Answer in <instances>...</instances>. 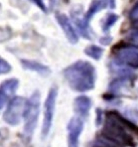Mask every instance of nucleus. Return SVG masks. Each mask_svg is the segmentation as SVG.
I'll list each match as a JSON object with an SVG mask.
<instances>
[{
	"mask_svg": "<svg viewBox=\"0 0 138 147\" xmlns=\"http://www.w3.org/2000/svg\"><path fill=\"white\" fill-rule=\"evenodd\" d=\"M131 130L138 135V127L132 122L128 121L117 112H108L104 122L103 137L119 145L135 146L132 136L127 132Z\"/></svg>",
	"mask_w": 138,
	"mask_h": 147,
	"instance_id": "nucleus-1",
	"label": "nucleus"
},
{
	"mask_svg": "<svg viewBox=\"0 0 138 147\" xmlns=\"http://www.w3.org/2000/svg\"><path fill=\"white\" fill-rule=\"evenodd\" d=\"M64 76L69 86L77 92L91 91L95 87V67L88 61H80L64 71Z\"/></svg>",
	"mask_w": 138,
	"mask_h": 147,
	"instance_id": "nucleus-2",
	"label": "nucleus"
},
{
	"mask_svg": "<svg viewBox=\"0 0 138 147\" xmlns=\"http://www.w3.org/2000/svg\"><path fill=\"white\" fill-rule=\"evenodd\" d=\"M39 114V93L34 92L26 101L23 119H24V135L27 138H31L37 125Z\"/></svg>",
	"mask_w": 138,
	"mask_h": 147,
	"instance_id": "nucleus-3",
	"label": "nucleus"
},
{
	"mask_svg": "<svg viewBox=\"0 0 138 147\" xmlns=\"http://www.w3.org/2000/svg\"><path fill=\"white\" fill-rule=\"evenodd\" d=\"M26 101L21 97H14L9 102L4 114L3 120L10 126H16L20 123L26 106Z\"/></svg>",
	"mask_w": 138,
	"mask_h": 147,
	"instance_id": "nucleus-4",
	"label": "nucleus"
},
{
	"mask_svg": "<svg viewBox=\"0 0 138 147\" xmlns=\"http://www.w3.org/2000/svg\"><path fill=\"white\" fill-rule=\"evenodd\" d=\"M57 96V87H53L49 90L45 102V115H43V129H41V137H43V139L47 138L49 131H51V126H53Z\"/></svg>",
	"mask_w": 138,
	"mask_h": 147,
	"instance_id": "nucleus-5",
	"label": "nucleus"
},
{
	"mask_svg": "<svg viewBox=\"0 0 138 147\" xmlns=\"http://www.w3.org/2000/svg\"><path fill=\"white\" fill-rule=\"evenodd\" d=\"M68 147H79L80 136L84 129V122L80 117H73L68 123Z\"/></svg>",
	"mask_w": 138,
	"mask_h": 147,
	"instance_id": "nucleus-6",
	"label": "nucleus"
},
{
	"mask_svg": "<svg viewBox=\"0 0 138 147\" xmlns=\"http://www.w3.org/2000/svg\"><path fill=\"white\" fill-rule=\"evenodd\" d=\"M116 61L118 63L128 67H138V51L134 49H123L118 51Z\"/></svg>",
	"mask_w": 138,
	"mask_h": 147,
	"instance_id": "nucleus-7",
	"label": "nucleus"
},
{
	"mask_svg": "<svg viewBox=\"0 0 138 147\" xmlns=\"http://www.w3.org/2000/svg\"><path fill=\"white\" fill-rule=\"evenodd\" d=\"M92 106V101L87 96H80L76 98L74 102V109L75 112L80 117H87L89 114V111Z\"/></svg>",
	"mask_w": 138,
	"mask_h": 147,
	"instance_id": "nucleus-8",
	"label": "nucleus"
},
{
	"mask_svg": "<svg viewBox=\"0 0 138 147\" xmlns=\"http://www.w3.org/2000/svg\"><path fill=\"white\" fill-rule=\"evenodd\" d=\"M57 21H59L60 24H61L62 28H63L64 31H65L66 35H67V37L69 38V40L74 43L77 42L78 35H77V33H76V31L74 30L73 26L71 25V22H70L69 18H68L66 15L57 14Z\"/></svg>",
	"mask_w": 138,
	"mask_h": 147,
	"instance_id": "nucleus-9",
	"label": "nucleus"
},
{
	"mask_svg": "<svg viewBox=\"0 0 138 147\" xmlns=\"http://www.w3.org/2000/svg\"><path fill=\"white\" fill-rule=\"evenodd\" d=\"M21 63H22V67L26 69H30V71H37L41 76H47L51 74V69H49L45 65H41V63H39L37 61H21Z\"/></svg>",
	"mask_w": 138,
	"mask_h": 147,
	"instance_id": "nucleus-10",
	"label": "nucleus"
},
{
	"mask_svg": "<svg viewBox=\"0 0 138 147\" xmlns=\"http://www.w3.org/2000/svg\"><path fill=\"white\" fill-rule=\"evenodd\" d=\"M18 80L17 79H10V80L4 81V82L1 84L0 86V89H2L9 97L12 96L15 93L16 89L18 88Z\"/></svg>",
	"mask_w": 138,
	"mask_h": 147,
	"instance_id": "nucleus-11",
	"label": "nucleus"
},
{
	"mask_svg": "<svg viewBox=\"0 0 138 147\" xmlns=\"http://www.w3.org/2000/svg\"><path fill=\"white\" fill-rule=\"evenodd\" d=\"M85 53L89 55V57H91L92 59H99L101 57L102 53H103V49L96 47V45H90V47H88L86 49Z\"/></svg>",
	"mask_w": 138,
	"mask_h": 147,
	"instance_id": "nucleus-12",
	"label": "nucleus"
},
{
	"mask_svg": "<svg viewBox=\"0 0 138 147\" xmlns=\"http://www.w3.org/2000/svg\"><path fill=\"white\" fill-rule=\"evenodd\" d=\"M103 6H104V4L101 1H95V2H93V4L90 6V9L88 10V14H86V19L91 18V16H93L94 13L99 11L100 8H102Z\"/></svg>",
	"mask_w": 138,
	"mask_h": 147,
	"instance_id": "nucleus-13",
	"label": "nucleus"
},
{
	"mask_svg": "<svg viewBox=\"0 0 138 147\" xmlns=\"http://www.w3.org/2000/svg\"><path fill=\"white\" fill-rule=\"evenodd\" d=\"M11 71V67L6 61H4L3 59L0 57V75L3 74H7Z\"/></svg>",
	"mask_w": 138,
	"mask_h": 147,
	"instance_id": "nucleus-14",
	"label": "nucleus"
},
{
	"mask_svg": "<svg viewBox=\"0 0 138 147\" xmlns=\"http://www.w3.org/2000/svg\"><path fill=\"white\" fill-rule=\"evenodd\" d=\"M116 20H117V15H114V14L108 15L107 18H106V20H105V23H104V26H103L104 29L107 30L110 26H112V24H113Z\"/></svg>",
	"mask_w": 138,
	"mask_h": 147,
	"instance_id": "nucleus-15",
	"label": "nucleus"
},
{
	"mask_svg": "<svg viewBox=\"0 0 138 147\" xmlns=\"http://www.w3.org/2000/svg\"><path fill=\"white\" fill-rule=\"evenodd\" d=\"M9 96L2 90V89H0V109H2L3 107L5 106L6 102L8 101Z\"/></svg>",
	"mask_w": 138,
	"mask_h": 147,
	"instance_id": "nucleus-16",
	"label": "nucleus"
},
{
	"mask_svg": "<svg viewBox=\"0 0 138 147\" xmlns=\"http://www.w3.org/2000/svg\"><path fill=\"white\" fill-rule=\"evenodd\" d=\"M96 113H97V117H96V126L99 127L100 125L103 123V111L100 108H98Z\"/></svg>",
	"mask_w": 138,
	"mask_h": 147,
	"instance_id": "nucleus-17",
	"label": "nucleus"
}]
</instances>
